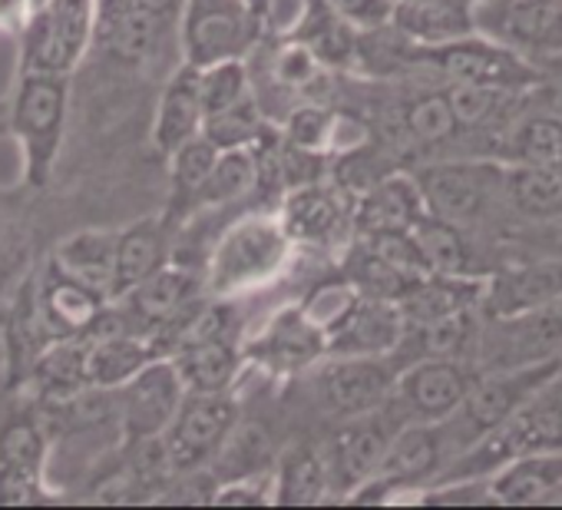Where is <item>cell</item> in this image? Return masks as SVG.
<instances>
[{
    "mask_svg": "<svg viewBox=\"0 0 562 510\" xmlns=\"http://www.w3.org/2000/svg\"><path fill=\"white\" fill-rule=\"evenodd\" d=\"M424 196V209L496 245L513 229L503 202V163L490 156H443L411 173Z\"/></svg>",
    "mask_w": 562,
    "mask_h": 510,
    "instance_id": "cell-1",
    "label": "cell"
},
{
    "mask_svg": "<svg viewBox=\"0 0 562 510\" xmlns=\"http://www.w3.org/2000/svg\"><path fill=\"white\" fill-rule=\"evenodd\" d=\"M552 447H562V368L549 381H542L496 431L450 461L440 477H486L516 454Z\"/></svg>",
    "mask_w": 562,
    "mask_h": 510,
    "instance_id": "cell-2",
    "label": "cell"
},
{
    "mask_svg": "<svg viewBox=\"0 0 562 510\" xmlns=\"http://www.w3.org/2000/svg\"><path fill=\"white\" fill-rule=\"evenodd\" d=\"M559 368H562V358H542V362H529V365L480 372L473 378L470 391L463 395V401L457 404V411L447 421H440V434L450 451V461H457L470 444H476L480 437L496 431Z\"/></svg>",
    "mask_w": 562,
    "mask_h": 510,
    "instance_id": "cell-3",
    "label": "cell"
},
{
    "mask_svg": "<svg viewBox=\"0 0 562 510\" xmlns=\"http://www.w3.org/2000/svg\"><path fill=\"white\" fill-rule=\"evenodd\" d=\"M292 239L278 215H248L232 222L215 242L202 286L212 299H232L241 289L268 282L289 259Z\"/></svg>",
    "mask_w": 562,
    "mask_h": 510,
    "instance_id": "cell-4",
    "label": "cell"
},
{
    "mask_svg": "<svg viewBox=\"0 0 562 510\" xmlns=\"http://www.w3.org/2000/svg\"><path fill=\"white\" fill-rule=\"evenodd\" d=\"M70 107L67 74L21 70L11 100V130L24 153V176L31 186H44L54 173Z\"/></svg>",
    "mask_w": 562,
    "mask_h": 510,
    "instance_id": "cell-5",
    "label": "cell"
},
{
    "mask_svg": "<svg viewBox=\"0 0 562 510\" xmlns=\"http://www.w3.org/2000/svg\"><path fill=\"white\" fill-rule=\"evenodd\" d=\"M411 57L434 74H440L447 84H473V87H493V90H513L526 93L536 84V64L519 57L516 51L483 37V34H467L437 47H414Z\"/></svg>",
    "mask_w": 562,
    "mask_h": 510,
    "instance_id": "cell-6",
    "label": "cell"
},
{
    "mask_svg": "<svg viewBox=\"0 0 562 510\" xmlns=\"http://www.w3.org/2000/svg\"><path fill=\"white\" fill-rule=\"evenodd\" d=\"M235 424L238 401L232 398V391H186L169 428L159 434V447L172 477L205 470Z\"/></svg>",
    "mask_w": 562,
    "mask_h": 510,
    "instance_id": "cell-7",
    "label": "cell"
},
{
    "mask_svg": "<svg viewBox=\"0 0 562 510\" xmlns=\"http://www.w3.org/2000/svg\"><path fill=\"white\" fill-rule=\"evenodd\" d=\"M50 437L34 408L0 418V507H31L57 500L47 487Z\"/></svg>",
    "mask_w": 562,
    "mask_h": 510,
    "instance_id": "cell-8",
    "label": "cell"
},
{
    "mask_svg": "<svg viewBox=\"0 0 562 510\" xmlns=\"http://www.w3.org/2000/svg\"><path fill=\"white\" fill-rule=\"evenodd\" d=\"M261 21L245 0H186L182 8V54L192 67L218 60H245L258 37Z\"/></svg>",
    "mask_w": 562,
    "mask_h": 510,
    "instance_id": "cell-9",
    "label": "cell"
},
{
    "mask_svg": "<svg viewBox=\"0 0 562 510\" xmlns=\"http://www.w3.org/2000/svg\"><path fill=\"white\" fill-rule=\"evenodd\" d=\"M473 27L539 64L562 54V0H473Z\"/></svg>",
    "mask_w": 562,
    "mask_h": 510,
    "instance_id": "cell-10",
    "label": "cell"
},
{
    "mask_svg": "<svg viewBox=\"0 0 562 510\" xmlns=\"http://www.w3.org/2000/svg\"><path fill=\"white\" fill-rule=\"evenodd\" d=\"M476 375L480 368L467 358H420L397 368L394 391L387 401L404 424H440L457 411Z\"/></svg>",
    "mask_w": 562,
    "mask_h": 510,
    "instance_id": "cell-11",
    "label": "cell"
},
{
    "mask_svg": "<svg viewBox=\"0 0 562 510\" xmlns=\"http://www.w3.org/2000/svg\"><path fill=\"white\" fill-rule=\"evenodd\" d=\"M113 395H116L120 444H146V441H156L169 428L172 414L179 411L186 398V385L172 358L156 355Z\"/></svg>",
    "mask_w": 562,
    "mask_h": 510,
    "instance_id": "cell-12",
    "label": "cell"
},
{
    "mask_svg": "<svg viewBox=\"0 0 562 510\" xmlns=\"http://www.w3.org/2000/svg\"><path fill=\"white\" fill-rule=\"evenodd\" d=\"M401 414L387 404H381L378 411L348 418L341 431H335L325 447H322V461L328 470V484H331V497L345 500L358 484H364L368 477H374L391 434L401 428Z\"/></svg>",
    "mask_w": 562,
    "mask_h": 510,
    "instance_id": "cell-13",
    "label": "cell"
},
{
    "mask_svg": "<svg viewBox=\"0 0 562 510\" xmlns=\"http://www.w3.org/2000/svg\"><path fill=\"white\" fill-rule=\"evenodd\" d=\"M397 365L391 355L368 358V355H331L312 378L318 404L348 421L387 404L394 391Z\"/></svg>",
    "mask_w": 562,
    "mask_h": 510,
    "instance_id": "cell-14",
    "label": "cell"
},
{
    "mask_svg": "<svg viewBox=\"0 0 562 510\" xmlns=\"http://www.w3.org/2000/svg\"><path fill=\"white\" fill-rule=\"evenodd\" d=\"M562 299V255H526V259H503L486 276L483 315H516Z\"/></svg>",
    "mask_w": 562,
    "mask_h": 510,
    "instance_id": "cell-15",
    "label": "cell"
},
{
    "mask_svg": "<svg viewBox=\"0 0 562 510\" xmlns=\"http://www.w3.org/2000/svg\"><path fill=\"white\" fill-rule=\"evenodd\" d=\"M401 335H404L401 306L391 299L361 296L358 289L348 299V306L325 325L328 355H368V358L394 355Z\"/></svg>",
    "mask_w": 562,
    "mask_h": 510,
    "instance_id": "cell-16",
    "label": "cell"
},
{
    "mask_svg": "<svg viewBox=\"0 0 562 510\" xmlns=\"http://www.w3.org/2000/svg\"><path fill=\"white\" fill-rule=\"evenodd\" d=\"M251 358L278 375H292L302 368H312L315 362H322L328 355L325 345V329L302 309H281L265 332L251 342Z\"/></svg>",
    "mask_w": 562,
    "mask_h": 510,
    "instance_id": "cell-17",
    "label": "cell"
},
{
    "mask_svg": "<svg viewBox=\"0 0 562 510\" xmlns=\"http://www.w3.org/2000/svg\"><path fill=\"white\" fill-rule=\"evenodd\" d=\"M496 507L562 503V447L526 451L486 474Z\"/></svg>",
    "mask_w": 562,
    "mask_h": 510,
    "instance_id": "cell-18",
    "label": "cell"
},
{
    "mask_svg": "<svg viewBox=\"0 0 562 510\" xmlns=\"http://www.w3.org/2000/svg\"><path fill=\"white\" fill-rule=\"evenodd\" d=\"M424 212L427 209H424L417 179L411 173H391V176L374 179L368 189H361V196L351 209V229L358 235L411 232Z\"/></svg>",
    "mask_w": 562,
    "mask_h": 510,
    "instance_id": "cell-19",
    "label": "cell"
},
{
    "mask_svg": "<svg viewBox=\"0 0 562 510\" xmlns=\"http://www.w3.org/2000/svg\"><path fill=\"white\" fill-rule=\"evenodd\" d=\"M278 219L285 225L292 242L331 245L351 225V209L345 206L338 189L322 186V182H305V186L289 189Z\"/></svg>",
    "mask_w": 562,
    "mask_h": 510,
    "instance_id": "cell-20",
    "label": "cell"
},
{
    "mask_svg": "<svg viewBox=\"0 0 562 510\" xmlns=\"http://www.w3.org/2000/svg\"><path fill=\"white\" fill-rule=\"evenodd\" d=\"M417 252L424 259L427 273L437 276H490L493 266L483 259V248H480V235L424 212L417 219V225L411 229Z\"/></svg>",
    "mask_w": 562,
    "mask_h": 510,
    "instance_id": "cell-21",
    "label": "cell"
},
{
    "mask_svg": "<svg viewBox=\"0 0 562 510\" xmlns=\"http://www.w3.org/2000/svg\"><path fill=\"white\" fill-rule=\"evenodd\" d=\"M414 47H437L473 34V0H394L391 24Z\"/></svg>",
    "mask_w": 562,
    "mask_h": 510,
    "instance_id": "cell-22",
    "label": "cell"
},
{
    "mask_svg": "<svg viewBox=\"0 0 562 510\" xmlns=\"http://www.w3.org/2000/svg\"><path fill=\"white\" fill-rule=\"evenodd\" d=\"M503 202H506L513 229L559 219L562 215V166L503 163Z\"/></svg>",
    "mask_w": 562,
    "mask_h": 510,
    "instance_id": "cell-23",
    "label": "cell"
},
{
    "mask_svg": "<svg viewBox=\"0 0 562 510\" xmlns=\"http://www.w3.org/2000/svg\"><path fill=\"white\" fill-rule=\"evenodd\" d=\"M202 97H199V67L186 64L172 70V77L166 80L156 113H153V146L169 156L172 149H179L182 143H189L192 136L202 133Z\"/></svg>",
    "mask_w": 562,
    "mask_h": 510,
    "instance_id": "cell-24",
    "label": "cell"
},
{
    "mask_svg": "<svg viewBox=\"0 0 562 510\" xmlns=\"http://www.w3.org/2000/svg\"><path fill=\"white\" fill-rule=\"evenodd\" d=\"M34 299H37L41 319H44V325L50 329L54 339L87 335L90 325L97 322V315L106 309V299H100L93 289L80 286L67 273H60L54 263L47 266L41 286L34 289Z\"/></svg>",
    "mask_w": 562,
    "mask_h": 510,
    "instance_id": "cell-25",
    "label": "cell"
},
{
    "mask_svg": "<svg viewBox=\"0 0 562 510\" xmlns=\"http://www.w3.org/2000/svg\"><path fill=\"white\" fill-rule=\"evenodd\" d=\"M490 159L529 163V166H562V117L522 107L493 140Z\"/></svg>",
    "mask_w": 562,
    "mask_h": 510,
    "instance_id": "cell-26",
    "label": "cell"
},
{
    "mask_svg": "<svg viewBox=\"0 0 562 510\" xmlns=\"http://www.w3.org/2000/svg\"><path fill=\"white\" fill-rule=\"evenodd\" d=\"M292 41L308 47L322 67H351L361 57V31L348 24L328 0H305Z\"/></svg>",
    "mask_w": 562,
    "mask_h": 510,
    "instance_id": "cell-27",
    "label": "cell"
},
{
    "mask_svg": "<svg viewBox=\"0 0 562 510\" xmlns=\"http://www.w3.org/2000/svg\"><path fill=\"white\" fill-rule=\"evenodd\" d=\"M169 219L146 215L116 229V255H113V302L149 279L166 263V229Z\"/></svg>",
    "mask_w": 562,
    "mask_h": 510,
    "instance_id": "cell-28",
    "label": "cell"
},
{
    "mask_svg": "<svg viewBox=\"0 0 562 510\" xmlns=\"http://www.w3.org/2000/svg\"><path fill=\"white\" fill-rule=\"evenodd\" d=\"M169 358H172L186 391H228L241 368L238 342L212 339V335L179 339L176 352Z\"/></svg>",
    "mask_w": 562,
    "mask_h": 510,
    "instance_id": "cell-29",
    "label": "cell"
},
{
    "mask_svg": "<svg viewBox=\"0 0 562 510\" xmlns=\"http://www.w3.org/2000/svg\"><path fill=\"white\" fill-rule=\"evenodd\" d=\"M113 255H116V229H83L67 235L50 263L77 279L80 286L93 289L100 299L113 302Z\"/></svg>",
    "mask_w": 562,
    "mask_h": 510,
    "instance_id": "cell-30",
    "label": "cell"
},
{
    "mask_svg": "<svg viewBox=\"0 0 562 510\" xmlns=\"http://www.w3.org/2000/svg\"><path fill=\"white\" fill-rule=\"evenodd\" d=\"M87 339V381L93 391H116L126 385L149 358H156V345L139 332H100Z\"/></svg>",
    "mask_w": 562,
    "mask_h": 510,
    "instance_id": "cell-31",
    "label": "cell"
},
{
    "mask_svg": "<svg viewBox=\"0 0 562 510\" xmlns=\"http://www.w3.org/2000/svg\"><path fill=\"white\" fill-rule=\"evenodd\" d=\"M27 385L34 388L37 401L44 404H64L77 398L80 391L90 388L87 381V339L83 335H67L50 345L34 358L27 372Z\"/></svg>",
    "mask_w": 562,
    "mask_h": 510,
    "instance_id": "cell-32",
    "label": "cell"
},
{
    "mask_svg": "<svg viewBox=\"0 0 562 510\" xmlns=\"http://www.w3.org/2000/svg\"><path fill=\"white\" fill-rule=\"evenodd\" d=\"M274 507H318L331 497L322 447H295L271 467Z\"/></svg>",
    "mask_w": 562,
    "mask_h": 510,
    "instance_id": "cell-33",
    "label": "cell"
},
{
    "mask_svg": "<svg viewBox=\"0 0 562 510\" xmlns=\"http://www.w3.org/2000/svg\"><path fill=\"white\" fill-rule=\"evenodd\" d=\"M261 179V156L258 146H235V149H218L215 166L209 179L202 182L195 196V209H212V206H232L245 199Z\"/></svg>",
    "mask_w": 562,
    "mask_h": 510,
    "instance_id": "cell-34",
    "label": "cell"
},
{
    "mask_svg": "<svg viewBox=\"0 0 562 510\" xmlns=\"http://www.w3.org/2000/svg\"><path fill=\"white\" fill-rule=\"evenodd\" d=\"M215 156H218V146L205 140L202 133L166 156L169 159V212H166L169 219L189 215L195 209V196L202 182L209 179Z\"/></svg>",
    "mask_w": 562,
    "mask_h": 510,
    "instance_id": "cell-35",
    "label": "cell"
},
{
    "mask_svg": "<svg viewBox=\"0 0 562 510\" xmlns=\"http://www.w3.org/2000/svg\"><path fill=\"white\" fill-rule=\"evenodd\" d=\"M401 130L420 149H443L460 140V126L450 113L443 90L417 93L401 107Z\"/></svg>",
    "mask_w": 562,
    "mask_h": 510,
    "instance_id": "cell-36",
    "label": "cell"
},
{
    "mask_svg": "<svg viewBox=\"0 0 562 510\" xmlns=\"http://www.w3.org/2000/svg\"><path fill=\"white\" fill-rule=\"evenodd\" d=\"M268 133V117L258 103V93L245 97L241 103L205 117L202 120V136L212 140L218 149H235V146H261Z\"/></svg>",
    "mask_w": 562,
    "mask_h": 510,
    "instance_id": "cell-37",
    "label": "cell"
},
{
    "mask_svg": "<svg viewBox=\"0 0 562 510\" xmlns=\"http://www.w3.org/2000/svg\"><path fill=\"white\" fill-rule=\"evenodd\" d=\"M251 93H255V87H251L245 60H218V64L199 67V97H202L205 117H215V113L241 103Z\"/></svg>",
    "mask_w": 562,
    "mask_h": 510,
    "instance_id": "cell-38",
    "label": "cell"
},
{
    "mask_svg": "<svg viewBox=\"0 0 562 510\" xmlns=\"http://www.w3.org/2000/svg\"><path fill=\"white\" fill-rule=\"evenodd\" d=\"M414 497L427 507H496L486 477H440Z\"/></svg>",
    "mask_w": 562,
    "mask_h": 510,
    "instance_id": "cell-39",
    "label": "cell"
},
{
    "mask_svg": "<svg viewBox=\"0 0 562 510\" xmlns=\"http://www.w3.org/2000/svg\"><path fill=\"white\" fill-rule=\"evenodd\" d=\"M274 467V464H271ZM268 470L218 480L212 490V507H274V477Z\"/></svg>",
    "mask_w": 562,
    "mask_h": 510,
    "instance_id": "cell-40",
    "label": "cell"
},
{
    "mask_svg": "<svg viewBox=\"0 0 562 510\" xmlns=\"http://www.w3.org/2000/svg\"><path fill=\"white\" fill-rule=\"evenodd\" d=\"M331 136H335V117L318 103L299 107L285 120V140L299 153H322Z\"/></svg>",
    "mask_w": 562,
    "mask_h": 510,
    "instance_id": "cell-41",
    "label": "cell"
},
{
    "mask_svg": "<svg viewBox=\"0 0 562 510\" xmlns=\"http://www.w3.org/2000/svg\"><path fill=\"white\" fill-rule=\"evenodd\" d=\"M536 84L522 93L526 107L562 117V54L559 57H546L536 64Z\"/></svg>",
    "mask_w": 562,
    "mask_h": 510,
    "instance_id": "cell-42",
    "label": "cell"
},
{
    "mask_svg": "<svg viewBox=\"0 0 562 510\" xmlns=\"http://www.w3.org/2000/svg\"><path fill=\"white\" fill-rule=\"evenodd\" d=\"M328 4L348 24H355L361 34L387 27L391 24V11H394V0H328Z\"/></svg>",
    "mask_w": 562,
    "mask_h": 510,
    "instance_id": "cell-43",
    "label": "cell"
},
{
    "mask_svg": "<svg viewBox=\"0 0 562 510\" xmlns=\"http://www.w3.org/2000/svg\"><path fill=\"white\" fill-rule=\"evenodd\" d=\"M245 4L251 8V14L265 24L268 18H271V11H274V0H245Z\"/></svg>",
    "mask_w": 562,
    "mask_h": 510,
    "instance_id": "cell-44",
    "label": "cell"
}]
</instances>
